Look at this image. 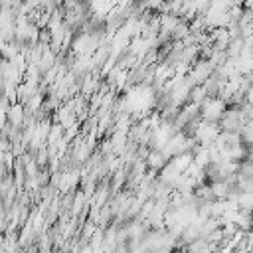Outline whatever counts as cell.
Instances as JSON below:
<instances>
[{
    "label": "cell",
    "mask_w": 253,
    "mask_h": 253,
    "mask_svg": "<svg viewBox=\"0 0 253 253\" xmlns=\"http://www.w3.org/2000/svg\"><path fill=\"white\" fill-rule=\"evenodd\" d=\"M144 160H146V166H148L152 172H160V170L170 162V158H168L162 150H150Z\"/></svg>",
    "instance_id": "cell-3"
},
{
    "label": "cell",
    "mask_w": 253,
    "mask_h": 253,
    "mask_svg": "<svg viewBox=\"0 0 253 253\" xmlns=\"http://www.w3.org/2000/svg\"><path fill=\"white\" fill-rule=\"evenodd\" d=\"M227 111V101H223L221 97L217 95H210L202 105H200V115L204 121H210V123H219L223 119Z\"/></svg>",
    "instance_id": "cell-1"
},
{
    "label": "cell",
    "mask_w": 253,
    "mask_h": 253,
    "mask_svg": "<svg viewBox=\"0 0 253 253\" xmlns=\"http://www.w3.org/2000/svg\"><path fill=\"white\" fill-rule=\"evenodd\" d=\"M26 121V105L24 103H12L6 113V123L14 128H22V123Z\"/></svg>",
    "instance_id": "cell-2"
},
{
    "label": "cell",
    "mask_w": 253,
    "mask_h": 253,
    "mask_svg": "<svg viewBox=\"0 0 253 253\" xmlns=\"http://www.w3.org/2000/svg\"><path fill=\"white\" fill-rule=\"evenodd\" d=\"M237 204H239V210L241 211L253 213V192H239Z\"/></svg>",
    "instance_id": "cell-4"
}]
</instances>
